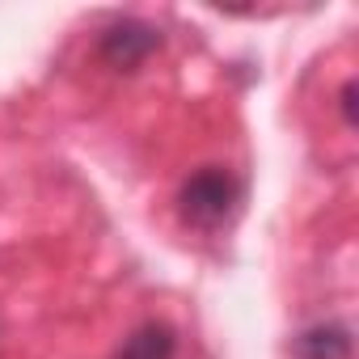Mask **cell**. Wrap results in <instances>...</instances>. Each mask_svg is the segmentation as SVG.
<instances>
[{"mask_svg":"<svg viewBox=\"0 0 359 359\" xmlns=\"http://www.w3.org/2000/svg\"><path fill=\"white\" fill-rule=\"evenodd\" d=\"M173 355H177V338L165 321H144L114 351V359H173Z\"/></svg>","mask_w":359,"mask_h":359,"instance_id":"3","label":"cell"},{"mask_svg":"<svg viewBox=\"0 0 359 359\" xmlns=\"http://www.w3.org/2000/svg\"><path fill=\"white\" fill-rule=\"evenodd\" d=\"M296 355L300 359H351V330L338 325V321L309 325L296 338Z\"/></svg>","mask_w":359,"mask_h":359,"instance_id":"4","label":"cell"},{"mask_svg":"<svg viewBox=\"0 0 359 359\" xmlns=\"http://www.w3.org/2000/svg\"><path fill=\"white\" fill-rule=\"evenodd\" d=\"M342 110H346V123L355 127V85H351V81L342 85Z\"/></svg>","mask_w":359,"mask_h":359,"instance_id":"5","label":"cell"},{"mask_svg":"<svg viewBox=\"0 0 359 359\" xmlns=\"http://www.w3.org/2000/svg\"><path fill=\"white\" fill-rule=\"evenodd\" d=\"M237 195L241 191L233 182V173L208 165V169H199L195 177L182 182V191H177V212H182V220L195 224V229H216V224H224L233 216Z\"/></svg>","mask_w":359,"mask_h":359,"instance_id":"1","label":"cell"},{"mask_svg":"<svg viewBox=\"0 0 359 359\" xmlns=\"http://www.w3.org/2000/svg\"><path fill=\"white\" fill-rule=\"evenodd\" d=\"M161 47V34L148 26V22H114L106 34H102V43H97V55L110 64V68H118V72H135L152 51Z\"/></svg>","mask_w":359,"mask_h":359,"instance_id":"2","label":"cell"}]
</instances>
